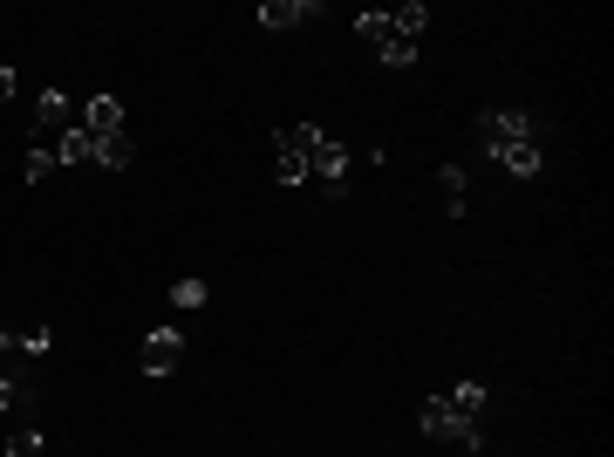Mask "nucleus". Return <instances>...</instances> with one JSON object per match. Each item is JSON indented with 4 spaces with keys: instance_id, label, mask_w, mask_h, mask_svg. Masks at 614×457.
Returning a JSON list of instances; mask_svg holds the SVG:
<instances>
[{
    "instance_id": "1",
    "label": "nucleus",
    "mask_w": 614,
    "mask_h": 457,
    "mask_svg": "<svg viewBox=\"0 0 614 457\" xmlns=\"http://www.w3.org/2000/svg\"><path fill=\"white\" fill-rule=\"evenodd\" d=\"M273 171H280V185H307V178H314V123L280 130V144H273Z\"/></svg>"
},
{
    "instance_id": "2",
    "label": "nucleus",
    "mask_w": 614,
    "mask_h": 457,
    "mask_svg": "<svg viewBox=\"0 0 614 457\" xmlns=\"http://www.w3.org/2000/svg\"><path fill=\"white\" fill-rule=\"evenodd\" d=\"M348 164H355V151H348L335 130L314 123V185L328 191V198H342V191H348Z\"/></svg>"
},
{
    "instance_id": "3",
    "label": "nucleus",
    "mask_w": 614,
    "mask_h": 457,
    "mask_svg": "<svg viewBox=\"0 0 614 457\" xmlns=\"http://www.w3.org/2000/svg\"><path fill=\"white\" fill-rule=\"evenodd\" d=\"M423 437H458L464 451H478V444H485L478 417H458V410H451V396H430V403H423Z\"/></svg>"
},
{
    "instance_id": "4",
    "label": "nucleus",
    "mask_w": 614,
    "mask_h": 457,
    "mask_svg": "<svg viewBox=\"0 0 614 457\" xmlns=\"http://www.w3.org/2000/svg\"><path fill=\"white\" fill-rule=\"evenodd\" d=\"M478 130H485V151L539 144V130H533V116H526V110H485V116H478Z\"/></svg>"
},
{
    "instance_id": "5",
    "label": "nucleus",
    "mask_w": 614,
    "mask_h": 457,
    "mask_svg": "<svg viewBox=\"0 0 614 457\" xmlns=\"http://www.w3.org/2000/svg\"><path fill=\"white\" fill-rule=\"evenodd\" d=\"M178 362H185V335H178V328H151V335H144V369H151V376H171Z\"/></svg>"
},
{
    "instance_id": "6",
    "label": "nucleus",
    "mask_w": 614,
    "mask_h": 457,
    "mask_svg": "<svg viewBox=\"0 0 614 457\" xmlns=\"http://www.w3.org/2000/svg\"><path fill=\"white\" fill-rule=\"evenodd\" d=\"M35 116H41V130H48V137H69V130H82V103H69L62 89H48V96L35 103Z\"/></svg>"
},
{
    "instance_id": "7",
    "label": "nucleus",
    "mask_w": 614,
    "mask_h": 457,
    "mask_svg": "<svg viewBox=\"0 0 614 457\" xmlns=\"http://www.w3.org/2000/svg\"><path fill=\"white\" fill-rule=\"evenodd\" d=\"M82 130H89V137H116V130H123V103H116V96H89V103H82Z\"/></svg>"
},
{
    "instance_id": "8",
    "label": "nucleus",
    "mask_w": 614,
    "mask_h": 457,
    "mask_svg": "<svg viewBox=\"0 0 614 457\" xmlns=\"http://www.w3.org/2000/svg\"><path fill=\"white\" fill-rule=\"evenodd\" d=\"M314 14H321L314 0H267V7H260V21H267L273 35H287V28H301V21H314Z\"/></svg>"
},
{
    "instance_id": "9",
    "label": "nucleus",
    "mask_w": 614,
    "mask_h": 457,
    "mask_svg": "<svg viewBox=\"0 0 614 457\" xmlns=\"http://www.w3.org/2000/svg\"><path fill=\"white\" fill-rule=\"evenodd\" d=\"M130 157H137L130 130H116V137H96V164H103V171H130Z\"/></svg>"
},
{
    "instance_id": "10",
    "label": "nucleus",
    "mask_w": 614,
    "mask_h": 457,
    "mask_svg": "<svg viewBox=\"0 0 614 457\" xmlns=\"http://www.w3.org/2000/svg\"><path fill=\"white\" fill-rule=\"evenodd\" d=\"M512 171V178H539V144H505V151H492Z\"/></svg>"
},
{
    "instance_id": "11",
    "label": "nucleus",
    "mask_w": 614,
    "mask_h": 457,
    "mask_svg": "<svg viewBox=\"0 0 614 457\" xmlns=\"http://www.w3.org/2000/svg\"><path fill=\"white\" fill-rule=\"evenodd\" d=\"M96 157V137L89 130H69V137H55V164H89Z\"/></svg>"
},
{
    "instance_id": "12",
    "label": "nucleus",
    "mask_w": 614,
    "mask_h": 457,
    "mask_svg": "<svg viewBox=\"0 0 614 457\" xmlns=\"http://www.w3.org/2000/svg\"><path fill=\"white\" fill-rule=\"evenodd\" d=\"M437 191H444V212L464 219V171H458V164H444V171H437Z\"/></svg>"
},
{
    "instance_id": "13",
    "label": "nucleus",
    "mask_w": 614,
    "mask_h": 457,
    "mask_svg": "<svg viewBox=\"0 0 614 457\" xmlns=\"http://www.w3.org/2000/svg\"><path fill=\"white\" fill-rule=\"evenodd\" d=\"M485 403H492L485 382H458V389H451V410H458V417H485Z\"/></svg>"
},
{
    "instance_id": "14",
    "label": "nucleus",
    "mask_w": 614,
    "mask_h": 457,
    "mask_svg": "<svg viewBox=\"0 0 614 457\" xmlns=\"http://www.w3.org/2000/svg\"><path fill=\"white\" fill-rule=\"evenodd\" d=\"M389 28H396V35H410V41H417L423 28H430V7H423V0H410V7H396V14H389Z\"/></svg>"
},
{
    "instance_id": "15",
    "label": "nucleus",
    "mask_w": 614,
    "mask_h": 457,
    "mask_svg": "<svg viewBox=\"0 0 614 457\" xmlns=\"http://www.w3.org/2000/svg\"><path fill=\"white\" fill-rule=\"evenodd\" d=\"M205 301H212L205 280H178V287H171V307H178V314H192V307H205Z\"/></svg>"
},
{
    "instance_id": "16",
    "label": "nucleus",
    "mask_w": 614,
    "mask_h": 457,
    "mask_svg": "<svg viewBox=\"0 0 614 457\" xmlns=\"http://www.w3.org/2000/svg\"><path fill=\"white\" fill-rule=\"evenodd\" d=\"M383 62H389V69H410V62H417V41L389 28V41H383Z\"/></svg>"
},
{
    "instance_id": "17",
    "label": "nucleus",
    "mask_w": 614,
    "mask_h": 457,
    "mask_svg": "<svg viewBox=\"0 0 614 457\" xmlns=\"http://www.w3.org/2000/svg\"><path fill=\"white\" fill-rule=\"evenodd\" d=\"M355 35H362V41H376V48H383V41H389V14H383V7H369V14H355Z\"/></svg>"
},
{
    "instance_id": "18",
    "label": "nucleus",
    "mask_w": 614,
    "mask_h": 457,
    "mask_svg": "<svg viewBox=\"0 0 614 457\" xmlns=\"http://www.w3.org/2000/svg\"><path fill=\"white\" fill-rule=\"evenodd\" d=\"M21 171H28V185H48V178H55V151H28Z\"/></svg>"
},
{
    "instance_id": "19",
    "label": "nucleus",
    "mask_w": 614,
    "mask_h": 457,
    "mask_svg": "<svg viewBox=\"0 0 614 457\" xmlns=\"http://www.w3.org/2000/svg\"><path fill=\"white\" fill-rule=\"evenodd\" d=\"M14 348H21V355H35V362H41V355H48V328H28V335H21Z\"/></svg>"
},
{
    "instance_id": "20",
    "label": "nucleus",
    "mask_w": 614,
    "mask_h": 457,
    "mask_svg": "<svg viewBox=\"0 0 614 457\" xmlns=\"http://www.w3.org/2000/svg\"><path fill=\"white\" fill-rule=\"evenodd\" d=\"M7 103H14V69L0 62V110H7Z\"/></svg>"
}]
</instances>
